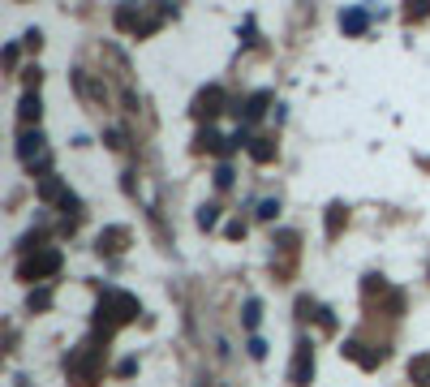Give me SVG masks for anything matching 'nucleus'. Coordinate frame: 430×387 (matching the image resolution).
I'll return each mask as SVG.
<instances>
[{"label": "nucleus", "instance_id": "obj_1", "mask_svg": "<svg viewBox=\"0 0 430 387\" xmlns=\"http://www.w3.org/2000/svg\"><path fill=\"white\" fill-rule=\"evenodd\" d=\"M138 319V297H130V293H104V301H99V314H95V331L99 335H104V340H108V335L121 327V323H134Z\"/></svg>", "mask_w": 430, "mask_h": 387}, {"label": "nucleus", "instance_id": "obj_2", "mask_svg": "<svg viewBox=\"0 0 430 387\" xmlns=\"http://www.w3.org/2000/svg\"><path fill=\"white\" fill-rule=\"evenodd\" d=\"M65 370H69V379L78 383V387L99 383V370H104V353H99V344H82V349H73V353L65 357Z\"/></svg>", "mask_w": 430, "mask_h": 387}, {"label": "nucleus", "instance_id": "obj_3", "mask_svg": "<svg viewBox=\"0 0 430 387\" xmlns=\"http://www.w3.org/2000/svg\"><path fill=\"white\" fill-rule=\"evenodd\" d=\"M56 271H61V250L26 254V258H22V267H17L22 280H47V275H56Z\"/></svg>", "mask_w": 430, "mask_h": 387}, {"label": "nucleus", "instance_id": "obj_4", "mask_svg": "<svg viewBox=\"0 0 430 387\" xmlns=\"http://www.w3.org/2000/svg\"><path fill=\"white\" fill-rule=\"evenodd\" d=\"M314 379V344L310 340H301L297 353H293V370H289V383L293 387H306Z\"/></svg>", "mask_w": 430, "mask_h": 387}, {"label": "nucleus", "instance_id": "obj_5", "mask_svg": "<svg viewBox=\"0 0 430 387\" xmlns=\"http://www.w3.org/2000/svg\"><path fill=\"white\" fill-rule=\"evenodd\" d=\"M340 353H344V357H353L362 370H374L378 361H387V349H383V344L374 349V344H362V340H344V349H340Z\"/></svg>", "mask_w": 430, "mask_h": 387}, {"label": "nucleus", "instance_id": "obj_6", "mask_svg": "<svg viewBox=\"0 0 430 387\" xmlns=\"http://www.w3.org/2000/svg\"><path fill=\"white\" fill-rule=\"evenodd\" d=\"M224 86H207V91H198V99H194V116L198 121H211V116H220L224 112Z\"/></svg>", "mask_w": 430, "mask_h": 387}, {"label": "nucleus", "instance_id": "obj_7", "mask_svg": "<svg viewBox=\"0 0 430 387\" xmlns=\"http://www.w3.org/2000/svg\"><path fill=\"white\" fill-rule=\"evenodd\" d=\"M130 245V228H104L99 232V254H121Z\"/></svg>", "mask_w": 430, "mask_h": 387}, {"label": "nucleus", "instance_id": "obj_8", "mask_svg": "<svg viewBox=\"0 0 430 387\" xmlns=\"http://www.w3.org/2000/svg\"><path fill=\"white\" fill-rule=\"evenodd\" d=\"M348 224V211H344V202H332V206H327V237H340V228Z\"/></svg>", "mask_w": 430, "mask_h": 387}, {"label": "nucleus", "instance_id": "obj_9", "mask_svg": "<svg viewBox=\"0 0 430 387\" xmlns=\"http://www.w3.org/2000/svg\"><path fill=\"white\" fill-rule=\"evenodd\" d=\"M340 26H344V35H362L366 26H370V13H366V9H348V13L340 17Z\"/></svg>", "mask_w": 430, "mask_h": 387}, {"label": "nucleus", "instance_id": "obj_10", "mask_svg": "<svg viewBox=\"0 0 430 387\" xmlns=\"http://www.w3.org/2000/svg\"><path fill=\"white\" fill-rule=\"evenodd\" d=\"M249 160H254V164H271L275 160V138H254V142H249Z\"/></svg>", "mask_w": 430, "mask_h": 387}, {"label": "nucleus", "instance_id": "obj_11", "mask_svg": "<svg viewBox=\"0 0 430 387\" xmlns=\"http://www.w3.org/2000/svg\"><path fill=\"white\" fill-rule=\"evenodd\" d=\"M267 103H271V95H267V91L249 95V99H245V112H241V116H245V125H249V121H259V116L267 112Z\"/></svg>", "mask_w": 430, "mask_h": 387}, {"label": "nucleus", "instance_id": "obj_12", "mask_svg": "<svg viewBox=\"0 0 430 387\" xmlns=\"http://www.w3.org/2000/svg\"><path fill=\"white\" fill-rule=\"evenodd\" d=\"M409 379H413L417 387H430V353H422V357L409 361Z\"/></svg>", "mask_w": 430, "mask_h": 387}, {"label": "nucleus", "instance_id": "obj_13", "mask_svg": "<svg viewBox=\"0 0 430 387\" xmlns=\"http://www.w3.org/2000/svg\"><path fill=\"white\" fill-rule=\"evenodd\" d=\"M39 95H22V103H17V121L22 125H31V121H39Z\"/></svg>", "mask_w": 430, "mask_h": 387}, {"label": "nucleus", "instance_id": "obj_14", "mask_svg": "<svg viewBox=\"0 0 430 387\" xmlns=\"http://www.w3.org/2000/svg\"><path fill=\"white\" fill-rule=\"evenodd\" d=\"M65 194H69V190L61 185L56 176H43V181H39V198H43V202H52V198H56V202H65Z\"/></svg>", "mask_w": 430, "mask_h": 387}, {"label": "nucleus", "instance_id": "obj_15", "mask_svg": "<svg viewBox=\"0 0 430 387\" xmlns=\"http://www.w3.org/2000/svg\"><path fill=\"white\" fill-rule=\"evenodd\" d=\"M220 224V206L211 202V206H202V211H198V228H215Z\"/></svg>", "mask_w": 430, "mask_h": 387}, {"label": "nucleus", "instance_id": "obj_16", "mask_svg": "<svg viewBox=\"0 0 430 387\" xmlns=\"http://www.w3.org/2000/svg\"><path fill=\"white\" fill-rule=\"evenodd\" d=\"M259 319H263V305L259 301H245V327H259Z\"/></svg>", "mask_w": 430, "mask_h": 387}, {"label": "nucleus", "instance_id": "obj_17", "mask_svg": "<svg viewBox=\"0 0 430 387\" xmlns=\"http://www.w3.org/2000/svg\"><path fill=\"white\" fill-rule=\"evenodd\" d=\"M52 305V289H39V293H31V310H47Z\"/></svg>", "mask_w": 430, "mask_h": 387}, {"label": "nucleus", "instance_id": "obj_18", "mask_svg": "<svg viewBox=\"0 0 430 387\" xmlns=\"http://www.w3.org/2000/svg\"><path fill=\"white\" fill-rule=\"evenodd\" d=\"M404 17H430V0H417V5H409V9H404Z\"/></svg>", "mask_w": 430, "mask_h": 387}, {"label": "nucleus", "instance_id": "obj_19", "mask_svg": "<svg viewBox=\"0 0 430 387\" xmlns=\"http://www.w3.org/2000/svg\"><path fill=\"white\" fill-rule=\"evenodd\" d=\"M215 185L229 190V185H233V168H215Z\"/></svg>", "mask_w": 430, "mask_h": 387}, {"label": "nucleus", "instance_id": "obj_20", "mask_svg": "<svg viewBox=\"0 0 430 387\" xmlns=\"http://www.w3.org/2000/svg\"><path fill=\"white\" fill-rule=\"evenodd\" d=\"M275 211H280V202H271V198H267V202L259 206V220H275Z\"/></svg>", "mask_w": 430, "mask_h": 387}, {"label": "nucleus", "instance_id": "obj_21", "mask_svg": "<svg viewBox=\"0 0 430 387\" xmlns=\"http://www.w3.org/2000/svg\"><path fill=\"white\" fill-rule=\"evenodd\" d=\"M224 232H229V237H233V241H241V237H245V224H241V220H233V224H229V228H224Z\"/></svg>", "mask_w": 430, "mask_h": 387}, {"label": "nucleus", "instance_id": "obj_22", "mask_svg": "<svg viewBox=\"0 0 430 387\" xmlns=\"http://www.w3.org/2000/svg\"><path fill=\"white\" fill-rule=\"evenodd\" d=\"M134 370H138V361H134V357H125L121 366H116V374H134Z\"/></svg>", "mask_w": 430, "mask_h": 387}]
</instances>
